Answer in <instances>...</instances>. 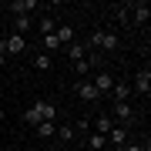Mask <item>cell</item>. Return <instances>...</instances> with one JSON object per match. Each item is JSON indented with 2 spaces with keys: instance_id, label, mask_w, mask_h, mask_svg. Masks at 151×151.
Returning a JSON list of instances; mask_svg holds the SVG:
<instances>
[{
  "instance_id": "obj_1",
  "label": "cell",
  "mask_w": 151,
  "mask_h": 151,
  "mask_svg": "<svg viewBox=\"0 0 151 151\" xmlns=\"http://www.w3.org/2000/svg\"><path fill=\"white\" fill-rule=\"evenodd\" d=\"M0 50H4V54H24V50H27V37H20V34H7V37L0 40Z\"/></svg>"
},
{
  "instance_id": "obj_2",
  "label": "cell",
  "mask_w": 151,
  "mask_h": 151,
  "mask_svg": "<svg viewBox=\"0 0 151 151\" xmlns=\"http://www.w3.org/2000/svg\"><path fill=\"white\" fill-rule=\"evenodd\" d=\"M30 111L37 114V121H54V118H57V104H54V101H44V97L30 104Z\"/></svg>"
},
{
  "instance_id": "obj_3",
  "label": "cell",
  "mask_w": 151,
  "mask_h": 151,
  "mask_svg": "<svg viewBox=\"0 0 151 151\" xmlns=\"http://www.w3.org/2000/svg\"><path fill=\"white\" fill-rule=\"evenodd\" d=\"M91 84L97 87V94H111L114 91V74L111 70H97V74L91 77Z\"/></svg>"
},
{
  "instance_id": "obj_4",
  "label": "cell",
  "mask_w": 151,
  "mask_h": 151,
  "mask_svg": "<svg viewBox=\"0 0 151 151\" xmlns=\"http://www.w3.org/2000/svg\"><path fill=\"white\" fill-rule=\"evenodd\" d=\"M97 47L108 50V54H114V50L121 47V37H118V34H111V30H97Z\"/></svg>"
},
{
  "instance_id": "obj_5",
  "label": "cell",
  "mask_w": 151,
  "mask_h": 151,
  "mask_svg": "<svg viewBox=\"0 0 151 151\" xmlns=\"http://www.w3.org/2000/svg\"><path fill=\"white\" fill-rule=\"evenodd\" d=\"M131 91H138V94H145V97H148V91H151V70H148V64L134 74V87H131Z\"/></svg>"
},
{
  "instance_id": "obj_6",
  "label": "cell",
  "mask_w": 151,
  "mask_h": 151,
  "mask_svg": "<svg viewBox=\"0 0 151 151\" xmlns=\"http://www.w3.org/2000/svg\"><path fill=\"white\" fill-rule=\"evenodd\" d=\"M37 10V0H10V14L14 17H30Z\"/></svg>"
},
{
  "instance_id": "obj_7",
  "label": "cell",
  "mask_w": 151,
  "mask_h": 151,
  "mask_svg": "<svg viewBox=\"0 0 151 151\" xmlns=\"http://www.w3.org/2000/svg\"><path fill=\"white\" fill-rule=\"evenodd\" d=\"M74 91H77V97H81V101H97V97H101V94H97V87L91 84V77H87V81H77Z\"/></svg>"
},
{
  "instance_id": "obj_8",
  "label": "cell",
  "mask_w": 151,
  "mask_h": 151,
  "mask_svg": "<svg viewBox=\"0 0 151 151\" xmlns=\"http://www.w3.org/2000/svg\"><path fill=\"white\" fill-rule=\"evenodd\" d=\"M131 10H134V14H131V20H134L138 27H145V24L151 20V7L145 4V0H141V4H134V7H131Z\"/></svg>"
},
{
  "instance_id": "obj_9",
  "label": "cell",
  "mask_w": 151,
  "mask_h": 151,
  "mask_svg": "<svg viewBox=\"0 0 151 151\" xmlns=\"http://www.w3.org/2000/svg\"><path fill=\"white\" fill-rule=\"evenodd\" d=\"M111 118H118V121H131V118H134L131 101H114V114H111Z\"/></svg>"
},
{
  "instance_id": "obj_10",
  "label": "cell",
  "mask_w": 151,
  "mask_h": 151,
  "mask_svg": "<svg viewBox=\"0 0 151 151\" xmlns=\"http://www.w3.org/2000/svg\"><path fill=\"white\" fill-rule=\"evenodd\" d=\"M104 138H108V145H128V128H121V124H114V128L108 131V134H104Z\"/></svg>"
},
{
  "instance_id": "obj_11",
  "label": "cell",
  "mask_w": 151,
  "mask_h": 151,
  "mask_svg": "<svg viewBox=\"0 0 151 151\" xmlns=\"http://www.w3.org/2000/svg\"><path fill=\"white\" fill-rule=\"evenodd\" d=\"M111 128H114V118H111V114H97V118H94V134H108Z\"/></svg>"
},
{
  "instance_id": "obj_12",
  "label": "cell",
  "mask_w": 151,
  "mask_h": 151,
  "mask_svg": "<svg viewBox=\"0 0 151 151\" xmlns=\"http://www.w3.org/2000/svg\"><path fill=\"white\" fill-rule=\"evenodd\" d=\"M34 30V17H14V34H30Z\"/></svg>"
},
{
  "instance_id": "obj_13",
  "label": "cell",
  "mask_w": 151,
  "mask_h": 151,
  "mask_svg": "<svg viewBox=\"0 0 151 151\" xmlns=\"http://www.w3.org/2000/svg\"><path fill=\"white\" fill-rule=\"evenodd\" d=\"M54 37L60 40V47H64V44H74V27H70V24H60L54 30Z\"/></svg>"
},
{
  "instance_id": "obj_14",
  "label": "cell",
  "mask_w": 151,
  "mask_h": 151,
  "mask_svg": "<svg viewBox=\"0 0 151 151\" xmlns=\"http://www.w3.org/2000/svg\"><path fill=\"white\" fill-rule=\"evenodd\" d=\"M131 94H134V91H131V84L114 81V91H111V97H114V101H131Z\"/></svg>"
},
{
  "instance_id": "obj_15",
  "label": "cell",
  "mask_w": 151,
  "mask_h": 151,
  "mask_svg": "<svg viewBox=\"0 0 151 151\" xmlns=\"http://www.w3.org/2000/svg\"><path fill=\"white\" fill-rule=\"evenodd\" d=\"M74 134H77L74 124H67V121H64V124H57V138L64 141V145H67V141H74Z\"/></svg>"
},
{
  "instance_id": "obj_16",
  "label": "cell",
  "mask_w": 151,
  "mask_h": 151,
  "mask_svg": "<svg viewBox=\"0 0 151 151\" xmlns=\"http://www.w3.org/2000/svg\"><path fill=\"white\" fill-rule=\"evenodd\" d=\"M67 57L77 64V60H84V57H87V47H84V44H70V47H67Z\"/></svg>"
},
{
  "instance_id": "obj_17",
  "label": "cell",
  "mask_w": 151,
  "mask_h": 151,
  "mask_svg": "<svg viewBox=\"0 0 151 151\" xmlns=\"http://www.w3.org/2000/svg\"><path fill=\"white\" fill-rule=\"evenodd\" d=\"M37 30H40V37H50V34L57 30V24H54V17H44V20L37 24Z\"/></svg>"
},
{
  "instance_id": "obj_18",
  "label": "cell",
  "mask_w": 151,
  "mask_h": 151,
  "mask_svg": "<svg viewBox=\"0 0 151 151\" xmlns=\"http://www.w3.org/2000/svg\"><path fill=\"white\" fill-rule=\"evenodd\" d=\"M37 134H40V138H54V134H57V124H54V121H40V124H37Z\"/></svg>"
},
{
  "instance_id": "obj_19",
  "label": "cell",
  "mask_w": 151,
  "mask_h": 151,
  "mask_svg": "<svg viewBox=\"0 0 151 151\" xmlns=\"http://www.w3.org/2000/svg\"><path fill=\"white\" fill-rule=\"evenodd\" d=\"M34 67H37V70H50L54 60H50V54H34Z\"/></svg>"
},
{
  "instance_id": "obj_20",
  "label": "cell",
  "mask_w": 151,
  "mask_h": 151,
  "mask_svg": "<svg viewBox=\"0 0 151 151\" xmlns=\"http://www.w3.org/2000/svg\"><path fill=\"white\" fill-rule=\"evenodd\" d=\"M87 148H91V151H104V148H108V138H104V134H91V138H87Z\"/></svg>"
},
{
  "instance_id": "obj_21",
  "label": "cell",
  "mask_w": 151,
  "mask_h": 151,
  "mask_svg": "<svg viewBox=\"0 0 151 151\" xmlns=\"http://www.w3.org/2000/svg\"><path fill=\"white\" fill-rule=\"evenodd\" d=\"M114 17H118V24H131V14H128V7H118V10H114Z\"/></svg>"
},
{
  "instance_id": "obj_22",
  "label": "cell",
  "mask_w": 151,
  "mask_h": 151,
  "mask_svg": "<svg viewBox=\"0 0 151 151\" xmlns=\"http://www.w3.org/2000/svg\"><path fill=\"white\" fill-rule=\"evenodd\" d=\"M124 151H145V145H124Z\"/></svg>"
},
{
  "instance_id": "obj_23",
  "label": "cell",
  "mask_w": 151,
  "mask_h": 151,
  "mask_svg": "<svg viewBox=\"0 0 151 151\" xmlns=\"http://www.w3.org/2000/svg\"><path fill=\"white\" fill-rule=\"evenodd\" d=\"M7 64V54H4V50H0V67H4Z\"/></svg>"
},
{
  "instance_id": "obj_24",
  "label": "cell",
  "mask_w": 151,
  "mask_h": 151,
  "mask_svg": "<svg viewBox=\"0 0 151 151\" xmlns=\"http://www.w3.org/2000/svg\"><path fill=\"white\" fill-rule=\"evenodd\" d=\"M4 118H7V111H4V108H0V121H4Z\"/></svg>"
}]
</instances>
